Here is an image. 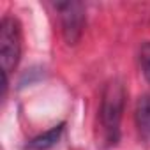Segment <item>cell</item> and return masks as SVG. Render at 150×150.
Returning a JSON list of instances; mask_svg holds the SVG:
<instances>
[{"mask_svg":"<svg viewBox=\"0 0 150 150\" xmlns=\"http://www.w3.org/2000/svg\"><path fill=\"white\" fill-rule=\"evenodd\" d=\"M125 104V87L120 80H111L103 94L101 103V132L106 145H117L120 138V120Z\"/></svg>","mask_w":150,"mask_h":150,"instance_id":"1","label":"cell"},{"mask_svg":"<svg viewBox=\"0 0 150 150\" xmlns=\"http://www.w3.org/2000/svg\"><path fill=\"white\" fill-rule=\"evenodd\" d=\"M21 57V25L18 18L7 14L0 25V60H2L4 78L16 69Z\"/></svg>","mask_w":150,"mask_h":150,"instance_id":"2","label":"cell"},{"mask_svg":"<svg viewBox=\"0 0 150 150\" xmlns=\"http://www.w3.org/2000/svg\"><path fill=\"white\" fill-rule=\"evenodd\" d=\"M62 35L67 44H76L83 34L85 27V9L80 2H62L57 4Z\"/></svg>","mask_w":150,"mask_h":150,"instance_id":"3","label":"cell"},{"mask_svg":"<svg viewBox=\"0 0 150 150\" xmlns=\"http://www.w3.org/2000/svg\"><path fill=\"white\" fill-rule=\"evenodd\" d=\"M62 132H64V124H58V125L51 127L50 131H46V132L35 136L32 141H28L27 150H48V148H51L53 145H57V141L60 139Z\"/></svg>","mask_w":150,"mask_h":150,"instance_id":"4","label":"cell"},{"mask_svg":"<svg viewBox=\"0 0 150 150\" xmlns=\"http://www.w3.org/2000/svg\"><path fill=\"white\" fill-rule=\"evenodd\" d=\"M136 124L139 134L150 141V94L139 97L136 104Z\"/></svg>","mask_w":150,"mask_h":150,"instance_id":"5","label":"cell"},{"mask_svg":"<svg viewBox=\"0 0 150 150\" xmlns=\"http://www.w3.org/2000/svg\"><path fill=\"white\" fill-rule=\"evenodd\" d=\"M139 62H141V69H143L145 78L150 81V42H146V44L141 48V53H139Z\"/></svg>","mask_w":150,"mask_h":150,"instance_id":"6","label":"cell"}]
</instances>
